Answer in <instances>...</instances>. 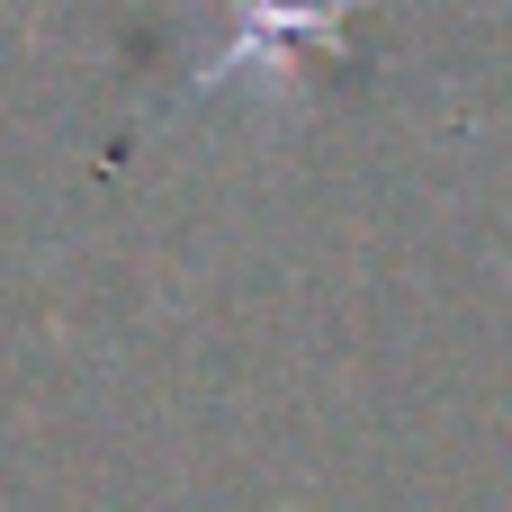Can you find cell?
<instances>
[{
    "label": "cell",
    "instance_id": "6da1fadb",
    "mask_svg": "<svg viewBox=\"0 0 512 512\" xmlns=\"http://www.w3.org/2000/svg\"><path fill=\"white\" fill-rule=\"evenodd\" d=\"M351 9L360 0H243L234 9V45L216 63H198V81H234L243 63H270V54H279V72H288V54H333Z\"/></svg>",
    "mask_w": 512,
    "mask_h": 512
}]
</instances>
